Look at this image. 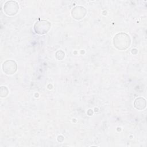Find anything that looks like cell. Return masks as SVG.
Masks as SVG:
<instances>
[{"instance_id": "cell-1", "label": "cell", "mask_w": 147, "mask_h": 147, "mask_svg": "<svg viewBox=\"0 0 147 147\" xmlns=\"http://www.w3.org/2000/svg\"><path fill=\"white\" fill-rule=\"evenodd\" d=\"M131 39L126 33L120 32L116 34L113 38V44L119 50H125L130 47Z\"/></svg>"}, {"instance_id": "cell-2", "label": "cell", "mask_w": 147, "mask_h": 147, "mask_svg": "<svg viewBox=\"0 0 147 147\" xmlns=\"http://www.w3.org/2000/svg\"><path fill=\"white\" fill-rule=\"evenodd\" d=\"M51 26L50 22L45 20H40L35 23L34 30L37 34H44L49 30Z\"/></svg>"}, {"instance_id": "cell-3", "label": "cell", "mask_w": 147, "mask_h": 147, "mask_svg": "<svg viewBox=\"0 0 147 147\" xmlns=\"http://www.w3.org/2000/svg\"><path fill=\"white\" fill-rule=\"evenodd\" d=\"M19 10L18 3L15 1H8L3 6V10L8 16H14L17 13Z\"/></svg>"}, {"instance_id": "cell-4", "label": "cell", "mask_w": 147, "mask_h": 147, "mask_svg": "<svg viewBox=\"0 0 147 147\" xmlns=\"http://www.w3.org/2000/svg\"><path fill=\"white\" fill-rule=\"evenodd\" d=\"M17 69V65L13 60H7L2 64V70L4 73L7 75L14 74Z\"/></svg>"}, {"instance_id": "cell-5", "label": "cell", "mask_w": 147, "mask_h": 147, "mask_svg": "<svg viewBox=\"0 0 147 147\" xmlns=\"http://www.w3.org/2000/svg\"><path fill=\"white\" fill-rule=\"evenodd\" d=\"M87 13L86 9L80 6L75 7L71 11V15L72 17L77 20H81L84 17Z\"/></svg>"}, {"instance_id": "cell-6", "label": "cell", "mask_w": 147, "mask_h": 147, "mask_svg": "<svg viewBox=\"0 0 147 147\" xmlns=\"http://www.w3.org/2000/svg\"><path fill=\"white\" fill-rule=\"evenodd\" d=\"M146 100L142 97L137 98L134 100V106L136 109L138 110H144L146 107Z\"/></svg>"}, {"instance_id": "cell-7", "label": "cell", "mask_w": 147, "mask_h": 147, "mask_svg": "<svg viewBox=\"0 0 147 147\" xmlns=\"http://www.w3.org/2000/svg\"><path fill=\"white\" fill-rule=\"evenodd\" d=\"M9 92L8 89L5 86H2L0 89V95L1 97H5L7 95Z\"/></svg>"}, {"instance_id": "cell-8", "label": "cell", "mask_w": 147, "mask_h": 147, "mask_svg": "<svg viewBox=\"0 0 147 147\" xmlns=\"http://www.w3.org/2000/svg\"><path fill=\"white\" fill-rule=\"evenodd\" d=\"M55 55H56V57L57 59L62 60L65 56V53L63 51L59 50L56 52Z\"/></svg>"}]
</instances>
